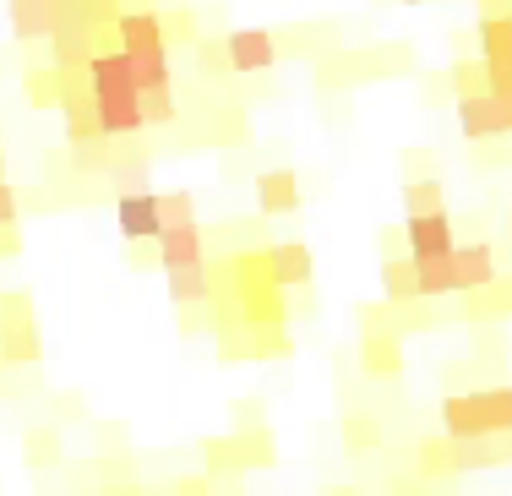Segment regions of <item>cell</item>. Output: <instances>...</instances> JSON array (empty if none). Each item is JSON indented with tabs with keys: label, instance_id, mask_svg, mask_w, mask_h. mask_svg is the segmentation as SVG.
Segmentation results:
<instances>
[{
	"label": "cell",
	"instance_id": "1",
	"mask_svg": "<svg viewBox=\"0 0 512 496\" xmlns=\"http://www.w3.org/2000/svg\"><path fill=\"white\" fill-rule=\"evenodd\" d=\"M88 93H93V120H99L104 142L137 137V131L148 126L137 71H131V55L120 50V44H104V50L88 55Z\"/></svg>",
	"mask_w": 512,
	"mask_h": 496
},
{
	"label": "cell",
	"instance_id": "2",
	"mask_svg": "<svg viewBox=\"0 0 512 496\" xmlns=\"http://www.w3.org/2000/svg\"><path fill=\"white\" fill-rule=\"evenodd\" d=\"M458 126L469 142H491V137H512V99H496L491 88L458 93Z\"/></svg>",
	"mask_w": 512,
	"mask_h": 496
},
{
	"label": "cell",
	"instance_id": "3",
	"mask_svg": "<svg viewBox=\"0 0 512 496\" xmlns=\"http://www.w3.org/2000/svg\"><path fill=\"white\" fill-rule=\"evenodd\" d=\"M77 6H82V0H6V11H11V39H17V44L50 39V33H55Z\"/></svg>",
	"mask_w": 512,
	"mask_h": 496
},
{
	"label": "cell",
	"instance_id": "4",
	"mask_svg": "<svg viewBox=\"0 0 512 496\" xmlns=\"http://www.w3.org/2000/svg\"><path fill=\"white\" fill-rule=\"evenodd\" d=\"M115 219H120V235H126L131 246H148V240H158V229H164V213H158V191H148V186L120 191Z\"/></svg>",
	"mask_w": 512,
	"mask_h": 496
},
{
	"label": "cell",
	"instance_id": "5",
	"mask_svg": "<svg viewBox=\"0 0 512 496\" xmlns=\"http://www.w3.org/2000/svg\"><path fill=\"white\" fill-rule=\"evenodd\" d=\"M224 66H229V71H240V77L273 71V66H278V44H273V33H262V28H240V33H229V39H224Z\"/></svg>",
	"mask_w": 512,
	"mask_h": 496
},
{
	"label": "cell",
	"instance_id": "6",
	"mask_svg": "<svg viewBox=\"0 0 512 496\" xmlns=\"http://www.w3.org/2000/svg\"><path fill=\"white\" fill-rule=\"evenodd\" d=\"M404 240H409V257H442V251H458V235H453L447 208L409 213V219H404Z\"/></svg>",
	"mask_w": 512,
	"mask_h": 496
},
{
	"label": "cell",
	"instance_id": "7",
	"mask_svg": "<svg viewBox=\"0 0 512 496\" xmlns=\"http://www.w3.org/2000/svg\"><path fill=\"white\" fill-rule=\"evenodd\" d=\"M158 268H191V262H202L207 257V246H202V224L197 219H175V224H164L158 229Z\"/></svg>",
	"mask_w": 512,
	"mask_h": 496
},
{
	"label": "cell",
	"instance_id": "8",
	"mask_svg": "<svg viewBox=\"0 0 512 496\" xmlns=\"http://www.w3.org/2000/svg\"><path fill=\"white\" fill-rule=\"evenodd\" d=\"M267 268H273V284L278 289H306L311 278H316V262H311V251L300 246V240H284V246L267 251Z\"/></svg>",
	"mask_w": 512,
	"mask_h": 496
},
{
	"label": "cell",
	"instance_id": "9",
	"mask_svg": "<svg viewBox=\"0 0 512 496\" xmlns=\"http://www.w3.org/2000/svg\"><path fill=\"white\" fill-rule=\"evenodd\" d=\"M414 289L420 300H442V295H458V257L442 251V257H414Z\"/></svg>",
	"mask_w": 512,
	"mask_h": 496
},
{
	"label": "cell",
	"instance_id": "10",
	"mask_svg": "<svg viewBox=\"0 0 512 496\" xmlns=\"http://www.w3.org/2000/svg\"><path fill=\"white\" fill-rule=\"evenodd\" d=\"M256 208L262 213H295L300 208V175L295 169H267V175H256Z\"/></svg>",
	"mask_w": 512,
	"mask_h": 496
},
{
	"label": "cell",
	"instance_id": "11",
	"mask_svg": "<svg viewBox=\"0 0 512 496\" xmlns=\"http://www.w3.org/2000/svg\"><path fill=\"white\" fill-rule=\"evenodd\" d=\"M442 426H447V437H453V442H491L480 409H474V393H447L442 398Z\"/></svg>",
	"mask_w": 512,
	"mask_h": 496
},
{
	"label": "cell",
	"instance_id": "12",
	"mask_svg": "<svg viewBox=\"0 0 512 496\" xmlns=\"http://www.w3.org/2000/svg\"><path fill=\"white\" fill-rule=\"evenodd\" d=\"M453 257H458V284H463V289H491L496 278H502V273H496V251L485 246V240L458 246Z\"/></svg>",
	"mask_w": 512,
	"mask_h": 496
},
{
	"label": "cell",
	"instance_id": "13",
	"mask_svg": "<svg viewBox=\"0 0 512 496\" xmlns=\"http://www.w3.org/2000/svg\"><path fill=\"white\" fill-rule=\"evenodd\" d=\"M474 409H480L491 437H512V387H480V393H474Z\"/></svg>",
	"mask_w": 512,
	"mask_h": 496
},
{
	"label": "cell",
	"instance_id": "14",
	"mask_svg": "<svg viewBox=\"0 0 512 496\" xmlns=\"http://www.w3.org/2000/svg\"><path fill=\"white\" fill-rule=\"evenodd\" d=\"M169 300H180V306H202V300H213V278H207L202 262H191V268H169Z\"/></svg>",
	"mask_w": 512,
	"mask_h": 496
},
{
	"label": "cell",
	"instance_id": "15",
	"mask_svg": "<svg viewBox=\"0 0 512 496\" xmlns=\"http://www.w3.org/2000/svg\"><path fill=\"white\" fill-rule=\"evenodd\" d=\"M382 289H387V300H420V289H414V257L382 262Z\"/></svg>",
	"mask_w": 512,
	"mask_h": 496
},
{
	"label": "cell",
	"instance_id": "16",
	"mask_svg": "<svg viewBox=\"0 0 512 496\" xmlns=\"http://www.w3.org/2000/svg\"><path fill=\"white\" fill-rule=\"evenodd\" d=\"M512 55V17H485L480 22V60Z\"/></svg>",
	"mask_w": 512,
	"mask_h": 496
},
{
	"label": "cell",
	"instance_id": "17",
	"mask_svg": "<svg viewBox=\"0 0 512 496\" xmlns=\"http://www.w3.org/2000/svg\"><path fill=\"white\" fill-rule=\"evenodd\" d=\"M365 360H371V371H376V377H393V371H398V344H393V338H382V333H376L371 344H365Z\"/></svg>",
	"mask_w": 512,
	"mask_h": 496
},
{
	"label": "cell",
	"instance_id": "18",
	"mask_svg": "<svg viewBox=\"0 0 512 496\" xmlns=\"http://www.w3.org/2000/svg\"><path fill=\"white\" fill-rule=\"evenodd\" d=\"M404 208H409V213L442 208V186H436V180H414V186H404Z\"/></svg>",
	"mask_w": 512,
	"mask_h": 496
},
{
	"label": "cell",
	"instance_id": "19",
	"mask_svg": "<svg viewBox=\"0 0 512 496\" xmlns=\"http://www.w3.org/2000/svg\"><path fill=\"white\" fill-rule=\"evenodd\" d=\"M485 88H491L496 99H512V55L485 60Z\"/></svg>",
	"mask_w": 512,
	"mask_h": 496
},
{
	"label": "cell",
	"instance_id": "20",
	"mask_svg": "<svg viewBox=\"0 0 512 496\" xmlns=\"http://www.w3.org/2000/svg\"><path fill=\"white\" fill-rule=\"evenodd\" d=\"M158 213H164V224L197 219V202H191V191H169V197H158Z\"/></svg>",
	"mask_w": 512,
	"mask_h": 496
},
{
	"label": "cell",
	"instance_id": "21",
	"mask_svg": "<svg viewBox=\"0 0 512 496\" xmlns=\"http://www.w3.org/2000/svg\"><path fill=\"white\" fill-rule=\"evenodd\" d=\"M142 110H148V120H175V88L142 93Z\"/></svg>",
	"mask_w": 512,
	"mask_h": 496
},
{
	"label": "cell",
	"instance_id": "22",
	"mask_svg": "<svg viewBox=\"0 0 512 496\" xmlns=\"http://www.w3.org/2000/svg\"><path fill=\"white\" fill-rule=\"evenodd\" d=\"M22 219V202H17V186H6V180H0V229L6 224H17Z\"/></svg>",
	"mask_w": 512,
	"mask_h": 496
},
{
	"label": "cell",
	"instance_id": "23",
	"mask_svg": "<svg viewBox=\"0 0 512 496\" xmlns=\"http://www.w3.org/2000/svg\"><path fill=\"white\" fill-rule=\"evenodd\" d=\"M453 82H458V93L485 88V60H480V66H458V71H453Z\"/></svg>",
	"mask_w": 512,
	"mask_h": 496
},
{
	"label": "cell",
	"instance_id": "24",
	"mask_svg": "<svg viewBox=\"0 0 512 496\" xmlns=\"http://www.w3.org/2000/svg\"><path fill=\"white\" fill-rule=\"evenodd\" d=\"M349 437H355V442H376V431L365 426V420H349Z\"/></svg>",
	"mask_w": 512,
	"mask_h": 496
},
{
	"label": "cell",
	"instance_id": "25",
	"mask_svg": "<svg viewBox=\"0 0 512 496\" xmlns=\"http://www.w3.org/2000/svg\"><path fill=\"white\" fill-rule=\"evenodd\" d=\"M409 6H420V0H409Z\"/></svg>",
	"mask_w": 512,
	"mask_h": 496
}]
</instances>
